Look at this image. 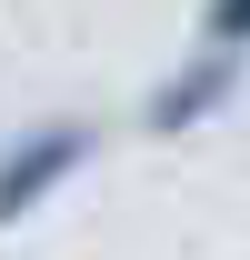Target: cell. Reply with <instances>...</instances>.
I'll return each mask as SVG.
<instances>
[{
	"label": "cell",
	"instance_id": "6da1fadb",
	"mask_svg": "<svg viewBox=\"0 0 250 260\" xmlns=\"http://www.w3.org/2000/svg\"><path fill=\"white\" fill-rule=\"evenodd\" d=\"M100 150H110V120H100L90 100H50L30 120H10L0 130V240L30 230L40 210H60L100 170Z\"/></svg>",
	"mask_w": 250,
	"mask_h": 260
},
{
	"label": "cell",
	"instance_id": "3957f363",
	"mask_svg": "<svg viewBox=\"0 0 250 260\" xmlns=\"http://www.w3.org/2000/svg\"><path fill=\"white\" fill-rule=\"evenodd\" d=\"M200 50H230V60H250V0H200Z\"/></svg>",
	"mask_w": 250,
	"mask_h": 260
},
{
	"label": "cell",
	"instance_id": "7a4b0ae2",
	"mask_svg": "<svg viewBox=\"0 0 250 260\" xmlns=\"http://www.w3.org/2000/svg\"><path fill=\"white\" fill-rule=\"evenodd\" d=\"M240 90H250V60H230V50H200V40H190L180 60L140 90V140H200L210 120H230V110H240Z\"/></svg>",
	"mask_w": 250,
	"mask_h": 260
}]
</instances>
